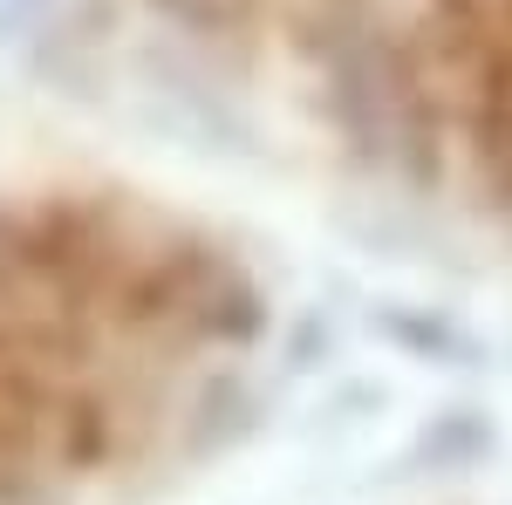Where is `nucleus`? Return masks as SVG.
Listing matches in <instances>:
<instances>
[{
    "label": "nucleus",
    "instance_id": "f257e3e1",
    "mask_svg": "<svg viewBox=\"0 0 512 505\" xmlns=\"http://www.w3.org/2000/svg\"><path fill=\"white\" fill-rule=\"evenodd\" d=\"M212 253L117 205L0 212V499L144 458L219 383Z\"/></svg>",
    "mask_w": 512,
    "mask_h": 505
},
{
    "label": "nucleus",
    "instance_id": "f03ea898",
    "mask_svg": "<svg viewBox=\"0 0 512 505\" xmlns=\"http://www.w3.org/2000/svg\"><path fill=\"white\" fill-rule=\"evenodd\" d=\"M185 28L376 130L403 164L512 198V0H164Z\"/></svg>",
    "mask_w": 512,
    "mask_h": 505
}]
</instances>
